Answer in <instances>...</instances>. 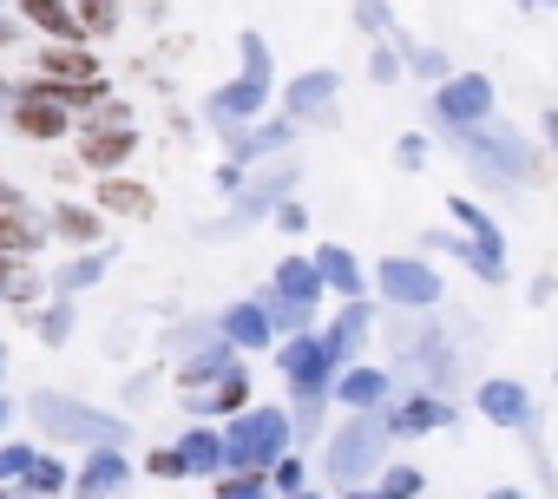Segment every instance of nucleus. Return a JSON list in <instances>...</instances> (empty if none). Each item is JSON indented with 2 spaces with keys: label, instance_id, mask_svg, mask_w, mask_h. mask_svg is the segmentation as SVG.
I'll use <instances>...</instances> for the list:
<instances>
[{
  "label": "nucleus",
  "instance_id": "1",
  "mask_svg": "<svg viewBox=\"0 0 558 499\" xmlns=\"http://www.w3.org/2000/svg\"><path fill=\"white\" fill-rule=\"evenodd\" d=\"M283 447H290V414L283 407H243V421L223 434V460L236 473H263Z\"/></svg>",
  "mask_w": 558,
  "mask_h": 499
},
{
  "label": "nucleus",
  "instance_id": "2",
  "mask_svg": "<svg viewBox=\"0 0 558 499\" xmlns=\"http://www.w3.org/2000/svg\"><path fill=\"white\" fill-rule=\"evenodd\" d=\"M460 158H466L486 184H525V178H538V145H525L519 132H506V138H499V132H486V125H480V132H466V138H460Z\"/></svg>",
  "mask_w": 558,
  "mask_h": 499
},
{
  "label": "nucleus",
  "instance_id": "3",
  "mask_svg": "<svg viewBox=\"0 0 558 499\" xmlns=\"http://www.w3.org/2000/svg\"><path fill=\"white\" fill-rule=\"evenodd\" d=\"M434 119H440L453 138L480 132V125L493 119V80H486V73H453V80H440V93H434Z\"/></svg>",
  "mask_w": 558,
  "mask_h": 499
},
{
  "label": "nucleus",
  "instance_id": "4",
  "mask_svg": "<svg viewBox=\"0 0 558 499\" xmlns=\"http://www.w3.org/2000/svg\"><path fill=\"white\" fill-rule=\"evenodd\" d=\"M0 119H8L21 138H34V145H60V138H73V112H66V106H53V99L40 93V80H27L21 93H8Z\"/></svg>",
  "mask_w": 558,
  "mask_h": 499
},
{
  "label": "nucleus",
  "instance_id": "5",
  "mask_svg": "<svg viewBox=\"0 0 558 499\" xmlns=\"http://www.w3.org/2000/svg\"><path fill=\"white\" fill-rule=\"evenodd\" d=\"M73 138H80L73 165L93 171V178H112V171H125L138 158V125H80Z\"/></svg>",
  "mask_w": 558,
  "mask_h": 499
},
{
  "label": "nucleus",
  "instance_id": "6",
  "mask_svg": "<svg viewBox=\"0 0 558 499\" xmlns=\"http://www.w3.org/2000/svg\"><path fill=\"white\" fill-rule=\"evenodd\" d=\"M375 290H381V303L414 309V316H427V309L440 303V277H434L421 257H388V264L375 270Z\"/></svg>",
  "mask_w": 558,
  "mask_h": 499
},
{
  "label": "nucleus",
  "instance_id": "7",
  "mask_svg": "<svg viewBox=\"0 0 558 499\" xmlns=\"http://www.w3.org/2000/svg\"><path fill=\"white\" fill-rule=\"evenodd\" d=\"M276 368L290 375V401H303V394H329V381H336V362H329V349H323L310 329H296V336L283 342Z\"/></svg>",
  "mask_w": 558,
  "mask_h": 499
},
{
  "label": "nucleus",
  "instance_id": "8",
  "mask_svg": "<svg viewBox=\"0 0 558 499\" xmlns=\"http://www.w3.org/2000/svg\"><path fill=\"white\" fill-rule=\"evenodd\" d=\"M47 243H53L47 236V210L34 197H21V204L0 210V257H8V264H40Z\"/></svg>",
  "mask_w": 558,
  "mask_h": 499
},
{
  "label": "nucleus",
  "instance_id": "9",
  "mask_svg": "<svg viewBox=\"0 0 558 499\" xmlns=\"http://www.w3.org/2000/svg\"><path fill=\"white\" fill-rule=\"evenodd\" d=\"M329 394H336L349 414H375V407H388V394H395V375H388V368H375V362H349V368H336Z\"/></svg>",
  "mask_w": 558,
  "mask_h": 499
},
{
  "label": "nucleus",
  "instance_id": "10",
  "mask_svg": "<svg viewBox=\"0 0 558 499\" xmlns=\"http://www.w3.org/2000/svg\"><path fill=\"white\" fill-rule=\"evenodd\" d=\"M336 93H342L336 73H303V80H290L283 119H290L296 132H303V125H329V119H336Z\"/></svg>",
  "mask_w": 558,
  "mask_h": 499
},
{
  "label": "nucleus",
  "instance_id": "11",
  "mask_svg": "<svg viewBox=\"0 0 558 499\" xmlns=\"http://www.w3.org/2000/svg\"><path fill=\"white\" fill-rule=\"evenodd\" d=\"M47 236L73 243V249H99L106 217H99L93 204H80V197H53V204H47Z\"/></svg>",
  "mask_w": 558,
  "mask_h": 499
},
{
  "label": "nucleus",
  "instance_id": "12",
  "mask_svg": "<svg viewBox=\"0 0 558 499\" xmlns=\"http://www.w3.org/2000/svg\"><path fill=\"white\" fill-rule=\"evenodd\" d=\"M27 407H34V421H40L47 434H106V440L119 434V421H93L80 401H66V394H53V388H40Z\"/></svg>",
  "mask_w": 558,
  "mask_h": 499
},
{
  "label": "nucleus",
  "instance_id": "13",
  "mask_svg": "<svg viewBox=\"0 0 558 499\" xmlns=\"http://www.w3.org/2000/svg\"><path fill=\"white\" fill-rule=\"evenodd\" d=\"M34 73L40 80H60V86H86V80H99V60H93L86 40H47L40 60H34Z\"/></svg>",
  "mask_w": 558,
  "mask_h": 499
},
{
  "label": "nucleus",
  "instance_id": "14",
  "mask_svg": "<svg viewBox=\"0 0 558 499\" xmlns=\"http://www.w3.org/2000/svg\"><path fill=\"white\" fill-rule=\"evenodd\" d=\"M263 106H269V93H263V80H230L210 106H204V119L210 125H223V132H236V125H250V119H263Z\"/></svg>",
  "mask_w": 558,
  "mask_h": 499
},
{
  "label": "nucleus",
  "instance_id": "15",
  "mask_svg": "<svg viewBox=\"0 0 558 499\" xmlns=\"http://www.w3.org/2000/svg\"><path fill=\"white\" fill-rule=\"evenodd\" d=\"M480 414L493 421V427H532L538 414H532V388L525 381H480Z\"/></svg>",
  "mask_w": 558,
  "mask_h": 499
},
{
  "label": "nucleus",
  "instance_id": "16",
  "mask_svg": "<svg viewBox=\"0 0 558 499\" xmlns=\"http://www.w3.org/2000/svg\"><path fill=\"white\" fill-rule=\"evenodd\" d=\"M453 421V401H440L434 388H421V394H408L388 421H381V434H401V440H414V434H434V427H447Z\"/></svg>",
  "mask_w": 558,
  "mask_h": 499
},
{
  "label": "nucleus",
  "instance_id": "17",
  "mask_svg": "<svg viewBox=\"0 0 558 499\" xmlns=\"http://www.w3.org/2000/svg\"><path fill=\"white\" fill-rule=\"evenodd\" d=\"M269 303H296V309L316 316V303H323L316 264H310V257H283V264H276V277H269Z\"/></svg>",
  "mask_w": 558,
  "mask_h": 499
},
{
  "label": "nucleus",
  "instance_id": "18",
  "mask_svg": "<svg viewBox=\"0 0 558 499\" xmlns=\"http://www.w3.org/2000/svg\"><path fill=\"white\" fill-rule=\"evenodd\" d=\"M93 210H99V217H138V223H145L158 204H151V184H138V178H125V171H112V178H99Z\"/></svg>",
  "mask_w": 558,
  "mask_h": 499
},
{
  "label": "nucleus",
  "instance_id": "19",
  "mask_svg": "<svg viewBox=\"0 0 558 499\" xmlns=\"http://www.w3.org/2000/svg\"><path fill=\"white\" fill-rule=\"evenodd\" d=\"M375 447H381V421H375V414H355V421L336 434V447H329L336 460H329V466H336L342 479H355V473L368 466V453H375Z\"/></svg>",
  "mask_w": 558,
  "mask_h": 499
},
{
  "label": "nucleus",
  "instance_id": "20",
  "mask_svg": "<svg viewBox=\"0 0 558 499\" xmlns=\"http://www.w3.org/2000/svg\"><path fill=\"white\" fill-rule=\"evenodd\" d=\"M217 336H223L230 349H269V342H276V329H269L263 303H230V309L217 316Z\"/></svg>",
  "mask_w": 558,
  "mask_h": 499
},
{
  "label": "nucleus",
  "instance_id": "21",
  "mask_svg": "<svg viewBox=\"0 0 558 499\" xmlns=\"http://www.w3.org/2000/svg\"><path fill=\"white\" fill-rule=\"evenodd\" d=\"M250 407V368H217L204 388H197V414H243Z\"/></svg>",
  "mask_w": 558,
  "mask_h": 499
},
{
  "label": "nucleus",
  "instance_id": "22",
  "mask_svg": "<svg viewBox=\"0 0 558 499\" xmlns=\"http://www.w3.org/2000/svg\"><path fill=\"white\" fill-rule=\"evenodd\" d=\"M316 277H323V296H342V303H362V264L349 257V249H336V243H323L316 249Z\"/></svg>",
  "mask_w": 558,
  "mask_h": 499
},
{
  "label": "nucleus",
  "instance_id": "23",
  "mask_svg": "<svg viewBox=\"0 0 558 499\" xmlns=\"http://www.w3.org/2000/svg\"><path fill=\"white\" fill-rule=\"evenodd\" d=\"M0 303H8L14 316H34L47 303V277L40 264H8V277H0Z\"/></svg>",
  "mask_w": 558,
  "mask_h": 499
},
{
  "label": "nucleus",
  "instance_id": "24",
  "mask_svg": "<svg viewBox=\"0 0 558 499\" xmlns=\"http://www.w3.org/2000/svg\"><path fill=\"white\" fill-rule=\"evenodd\" d=\"M66 8H73V34L80 40H106L125 21V0H66Z\"/></svg>",
  "mask_w": 558,
  "mask_h": 499
},
{
  "label": "nucleus",
  "instance_id": "25",
  "mask_svg": "<svg viewBox=\"0 0 558 499\" xmlns=\"http://www.w3.org/2000/svg\"><path fill=\"white\" fill-rule=\"evenodd\" d=\"M21 21H27L34 34H47V40H80L66 0H21Z\"/></svg>",
  "mask_w": 558,
  "mask_h": 499
},
{
  "label": "nucleus",
  "instance_id": "26",
  "mask_svg": "<svg viewBox=\"0 0 558 499\" xmlns=\"http://www.w3.org/2000/svg\"><path fill=\"white\" fill-rule=\"evenodd\" d=\"M27 322L40 329V342H47V349H60V342L73 336V322H80V303H73V296H47Z\"/></svg>",
  "mask_w": 558,
  "mask_h": 499
},
{
  "label": "nucleus",
  "instance_id": "27",
  "mask_svg": "<svg viewBox=\"0 0 558 499\" xmlns=\"http://www.w3.org/2000/svg\"><path fill=\"white\" fill-rule=\"evenodd\" d=\"M447 210H453V223L466 230V243H480V249H493V257H499V243H506V236H499V223H493L473 197H447Z\"/></svg>",
  "mask_w": 558,
  "mask_h": 499
},
{
  "label": "nucleus",
  "instance_id": "28",
  "mask_svg": "<svg viewBox=\"0 0 558 499\" xmlns=\"http://www.w3.org/2000/svg\"><path fill=\"white\" fill-rule=\"evenodd\" d=\"M171 453L184 460V473H210V466H223V434L197 427V434H184V440H178Z\"/></svg>",
  "mask_w": 558,
  "mask_h": 499
},
{
  "label": "nucleus",
  "instance_id": "29",
  "mask_svg": "<svg viewBox=\"0 0 558 499\" xmlns=\"http://www.w3.org/2000/svg\"><path fill=\"white\" fill-rule=\"evenodd\" d=\"M119 479H125V460H119V453H93V460H86V473H80V499L112 492Z\"/></svg>",
  "mask_w": 558,
  "mask_h": 499
},
{
  "label": "nucleus",
  "instance_id": "30",
  "mask_svg": "<svg viewBox=\"0 0 558 499\" xmlns=\"http://www.w3.org/2000/svg\"><path fill=\"white\" fill-rule=\"evenodd\" d=\"M106 270H112V257H106V249H99V257H73V264L60 270V296H80V290H93Z\"/></svg>",
  "mask_w": 558,
  "mask_h": 499
},
{
  "label": "nucleus",
  "instance_id": "31",
  "mask_svg": "<svg viewBox=\"0 0 558 499\" xmlns=\"http://www.w3.org/2000/svg\"><path fill=\"white\" fill-rule=\"evenodd\" d=\"M368 80H375V86H395V80H401V34H388V40L375 47V60H368Z\"/></svg>",
  "mask_w": 558,
  "mask_h": 499
},
{
  "label": "nucleus",
  "instance_id": "32",
  "mask_svg": "<svg viewBox=\"0 0 558 499\" xmlns=\"http://www.w3.org/2000/svg\"><path fill=\"white\" fill-rule=\"evenodd\" d=\"M21 479H27V492H60V486H66V466H60V460H40V453H34Z\"/></svg>",
  "mask_w": 558,
  "mask_h": 499
},
{
  "label": "nucleus",
  "instance_id": "33",
  "mask_svg": "<svg viewBox=\"0 0 558 499\" xmlns=\"http://www.w3.org/2000/svg\"><path fill=\"white\" fill-rule=\"evenodd\" d=\"M243 80L269 86V47H263V34H243Z\"/></svg>",
  "mask_w": 558,
  "mask_h": 499
},
{
  "label": "nucleus",
  "instance_id": "34",
  "mask_svg": "<svg viewBox=\"0 0 558 499\" xmlns=\"http://www.w3.org/2000/svg\"><path fill=\"white\" fill-rule=\"evenodd\" d=\"M381 486H388V499H414V492H421V473H414V466H388Z\"/></svg>",
  "mask_w": 558,
  "mask_h": 499
},
{
  "label": "nucleus",
  "instance_id": "35",
  "mask_svg": "<svg viewBox=\"0 0 558 499\" xmlns=\"http://www.w3.org/2000/svg\"><path fill=\"white\" fill-rule=\"evenodd\" d=\"M355 21H362L368 34H395V21H388V8H381V0H362V8H355Z\"/></svg>",
  "mask_w": 558,
  "mask_h": 499
},
{
  "label": "nucleus",
  "instance_id": "36",
  "mask_svg": "<svg viewBox=\"0 0 558 499\" xmlns=\"http://www.w3.org/2000/svg\"><path fill=\"white\" fill-rule=\"evenodd\" d=\"M276 486H283V492H303V460L276 453Z\"/></svg>",
  "mask_w": 558,
  "mask_h": 499
},
{
  "label": "nucleus",
  "instance_id": "37",
  "mask_svg": "<svg viewBox=\"0 0 558 499\" xmlns=\"http://www.w3.org/2000/svg\"><path fill=\"white\" fill-rule=\"evenodd\" d=\"M395 158H401V165H408V171H421V165H427V138H421V132H408V138H401V151H395Z\"/></svg>",
  "mask_w": 558,
  "mask_h": 499
},
{
  "label": "nucleus",
  "instance_id": "38",
  "mask_svg": "<svg viewBox=\"0 0 558 499\" xmlns=\"http://www.w3.org/2000/svg\"><path fill=\"white\" fill-rule=\"evenodd\" d=\"M145 466H151V473H158V479H184V460H178V453H171V447H158V453H151V460H145Z\"/></svg>",
  "mask_w": 558,
  "mask_h": 499
},
{
  "label": "nucleus",
  "instance_id": "39",
  "mask_svg": "<svg viewBox=\"0 0 558 499\" xmlns=\"http://www.w3.org/2000/svg\"><path fill=\"white\" fill-rule=\"evenodd\" d=\"M27 460H34V447H0V479H14V473H27Z\"/></svg>",
  "mask_w": 558,
  "mask_h": 499
},
{
  "label": "nucleus",
  "instance_id": "40",
  "mask_svg": "<svg viewBox=\"0 0 558 499\" xmlns=\"http://www.w3.org/2000/svg\"><path fill=\"white\" fill-rule=\"evenodd\" d=\"M269 210H276V223H283V230H296V236L310 230V210H303V204H269Z\"/></svg>",
  "mask_w": 558,
  "mask_h": 499
},
{
  "label": "nucleus",
  "instance_id": "41",
  "mask_svg": "<svg viewBox=\"0 0 558 499\" xmlns=\"http://www.w3.org/2000/svg\"><path fill=\"white\" fill-rule=\"evenodd\" d=\"M8 414H14V407H8V401H0V427H8Z\"/></svg>",
  "mask_w": 558,
  "mask_h": 499
},
{
  "label": "nucleus",
  "instance_id": "42",
  "mask_svg": "<svg viewBox=\"0 0 558 499\" xmlns=\"http://www.w3.org/2000/svg\"><path fill=\"white\" fill-rule=\"evenodd\" d=\"M0 375H8V349H0Z\"/></svg>",
  "mask_w": 558,
  "mask_h": 499
},
{
  "label": "nucleus",
  "instance_id": "43",
  "mask_svg": "<svg viewBox=\"0 0 558 499\" xmlns=\"http://www.w3.org/2000/svg\"><path fill=\"white\" fill-rule=\"evenodd\" d=\"M0 106H8V80H0Z\"/></svg>",
  "mask_w": 558,
  "mask_h": 499
},
{
  "label": "nucleus",
  "instance_id": "44",
  "mask_svg": "<svg viewBox=\"0 0 558 499\" xmlns=\"http://www.w3.org/2000/svg\"><path fill=\"white\" fill-rule=\"evenodd\" d=\"M493 499H519V492H493Z\"/></svg>",
  "mask_w": 558,
  "mask_h": 499
},
{
  "label": "nucleus",
  "instance_id": "45",
  "mask_svg": "<svg viewBox=\"0 0 558 499\" xmlns=\"http://www.w3.org/2000/svg\"><path fill=\"white\" fill-rule=\"evenodd\" d=\"M0 277H8V257H0Z\"/></svg>",
  "mask_w": 558,
  "mask_h": 499
},
{
  "label": "nucleus",
  "instance_id": "46",
  "mask_svg": "<svg viewBox=\"0 0 558 499\" xmlns=\"http://www.w3.org/2000/svg\"><path fill=\"white\" fill-rule=\"evenodd\" d=\"M290 499H310V492H290Z\"/></svg>",
  "mask_w": 558,
  "mask_h": 499
},
{
  "label": "nucleus",
  "instance_id": "47",
  "mask_svg": "<svg viewBox=\"0 0 558 499\" xmlns=\"http://www.w3.org/2000/svg\"><path fill=\"white\" fill-rule=\"evenodd\" d=\"M0 8H8V0H0Z\"/></svg>",
  "mask_w": 558,
  "mask_h": 499
}]
</instances>
